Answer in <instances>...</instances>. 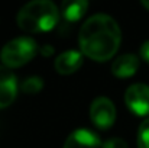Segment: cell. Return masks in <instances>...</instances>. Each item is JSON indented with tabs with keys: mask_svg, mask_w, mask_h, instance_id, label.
I'll return each mask as SVG.
<instances>
[{
	"mask_svg": "<svg viewBox=\"0 0 149 148\" xmlns=\"http://www.w3.org/2000/svg\"><path fill=\"white\" fill-rule=\"evenodd\" d=\"M120 28L117 22L104 13L90 16L81 26L78 42L84 55L94 61H107L120 45Z\"/></svg>",
	"mask_w": 149,
	"mask_h": 148,
	"instance_id": "6da1fadb",
	"label": "cell"
},
{
	"mask_svg": "<svg viewBox=\"0 0 149 148\" xmlns=\"http://www.w3.org/2000/svg\"><path fill=\"white\" fill-rule=\"evenodd\" d=\"M59 19V10L49 0H33L26 3L17 13V25L25 32L36 34L51 31Z\"/></svg>",
	"mask_w": 149,
	"mask_h": 148,
	"instance_id": "7a4b0ae2",
	"label": "cell"
},
{
	"mask_svg": "<svg viewBox=\"0 0 149 148\" xmlns=\"http://www.w3.org/2000/svg\"><path fill=\"white\" fill-rule=\"evenodd\" d=\"M38 52V44L31 36H19L9 41L0 51V60L4 67L16 68L29 62Z\"/></svg>",
	"mask_w": 149,
	"mask_h": 148,
	"instance_id": "3957f363",
	"label": "cell"
},
{
	"mask_svg": "<svg viewBox=\"0 0 149 148\" xmlns=\"http://www.w3.org/2000/svg\"><path fill=\"white\" fill-rule=\"evenodd\" d=\"M91 122L100 129H109L116 121V107L107 97H97L90 107Z\"/></svg>",
	"mask_w": 149,
	"mask_h": 148,
	"instance_id": "277c9868",
	"label": "cell"
},
{
	"mask_svg": "<svg viewBox=\"0 0 149 148\" xmlns=\"http://www.w3.org/2000/svg\"><path fill=\"white\" fill-rule=\"evenodd\" d=\"M125 102L135 115H149V86L142 83L129 86L125 93Z\"/></svg>",
	"mask_w": 149,
	"mask_h": 148,
	"instance_id": "5b68a950",
	"label": "cell"
},
{
	"mask_svg": "<svg viewBox=\"0 0 149 148\" xmlns=\"http://www.w3.org/2000/svg\"><path fill=\"white\" fill-rule=\"evenodd\" d=\"M17 95V79L10 68L0 65V109L7 107Z\"/></svg>",
	"mask_w": 149,
	"mask_h": 148,
	"instance_id": "8992f818",
	"label": "cell"
},
{
	"mask_svg": "<svg viewBox=\"0 0 149 148\" xmlns=\"http://www.w3.org/2000/svg\"><path fill=\"white\" fill-rule=\"evenodd\" d=\"M100 138L93 131L80 128L72 131L65 140L64 148H99Z\"/></svg>",
	"mask_w": 149,
	"mask_h": 148,
	"instance_id": "52a82bcc",
	"label": "cell"
},
{
	"mask_svg": "<svg viewBox=\"0 0 149 148\" xmlns=\"http://www.w3.org/2000/svg\"><path fill=\"white\" fill-rule=\"evenodd\" d=\"M83 64V54L75 49H70L58 55L55 60V70L59 74H72Z\"/></svg>",
	"mask_w": 149,
	"mask_h": 148,
	"instance_id": "ba28073f",
	"label": "cell"
},
{
	"mask_svg": "<svg viewBox=\"0 0 149 148\" xmlns=\"http://www.w3.org/2000/svg\"><path fill=\"white\" fill-rule=\"evenodd\" d=\"M139 67V60L136 55L133 54H125V55H120L119 58H116L111 64V73L116 76V77H122V79H126V77H130L136 73Z\"/></svg>",
	"mask_w": 149,
	"mask_h": 148,
	"instance_id": "9c48e42d",
	"label": "cell"
},
{
	"mask_svg": "<svg viewBox=\"0 0 149 148\" xmlns=\"http://www.w3.org/2000/svg\"><path fill=\"white\" fill-rule=\"evenodd\" d=\"M88 9V3L86 0H67L61 6V15L68 22L80 20Z\"/></svg>",
	"mask_w": 149,
	"mask_h": 148,
	"instance_id": "30bf717a",
	"label": "cell"
},
{
	"mask_svg": "<svg viewBox=\"0 0 149 148\" xmlns=\"http://www.w3.org/2000/svg\"><path fill=\"white\" fill-rule=\"evenodd\" d=\"M42 87H44V80L41 77H28L20 84V90L26 95H36L42 90Z\"/></svg>",
	"mask_w": 149,
	"mask_h": 148,
	"instance_id": "8fae6325",
	"label": "cell"
},
{
	"mask_svg": "<svg viewBox=\"0 0 149 148\" xmlns=\"http://www.w3.org/2000/svg\"><path fill=\"white\" fill-rule=\"evenodd\" d=\"M138 148H149V118L145 119L138 131Z\"/></svg>",
	"mask_w": 149,
	"mask_h": 148,
	"instance_id": "7c38bea8",
	"label": "cell"
},
{
	"mask_svg": "<svg viewBox=\"0 0 149 148\" xmlns=\"http://www.w3.org/2000/svg\"><path fill=\"white\" fill-rule=\"evenodd\" d=\"M103 148H127V144L122 138H110L103 144Z\"/></svg>",
	"mask_w": 149,
	"mask_h": 148,
	"instance_id": "4fadbf2b",
	"label": "cell"
},
{
	"mask_svg": "<svg viewBox=\"0 0 149 148\" xmlns=\"http://www.w3.org/2000/svg\"><path fill=\"white\" fill-rule=\"evenodd\" d=\"M141 55H142V58H143L145 61L149 62V41H146V42L141 47Z\"/></svg>",
	"mask_w": 149,
	"mask_h": 148,
	"instance_id": "5bb4252c",
	"label": "cell"
},
{
	"mask_svg": "<svg viewBox=\"0 0 149 148\" xmlns=\"http://www.w3.org/2000/svg\"><path fill=\"white\" fill-rule=\"evenodd\" d=\"M41 54H42L44 57L52 55V54H54V48H52L51 45H44V47H41Z\"/></svg>",
	"mask_w": 149,
	"mask_h": 148,
	"instance_id": "9a60e30c",
	"label": "cell"
},
{
	"mask_svg": "<svg viewBox=\"0 0 149 148\" xmlns=\"http://www.w3.org/2000/svg\"><path fill=\"white\" fill-rule=\"evenodd\" d=\"M142 4L149 10V0H142Z\"/></svg>",
	"mask_w": 149,
	"mask_h": 148,
	"instance_id": "2e32d148",
	"label": "cell"
}]
</instances>
